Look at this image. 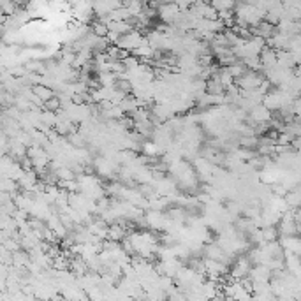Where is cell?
<instances>
[{"mask_svg":"<svg viewBox=\"0 0 301 301\" xmlns=\"http://www.w3.org/2000/svg\"><path fill=\"white\" fill-rule=\"evenodd\" d=\"M259 58H261V65H263L264 71L273 69V67L278 65V51L266 44V46L263 48V51H261Z\"/></svg>","mask_w":301,"mask_h":301,"instance_id":"cell-1","label":"cell"},{"mask_svg":"<svg viewBox=\"0 0 301 301\" xmlns=\"http://www.w3.org/2000/svg\"><path fill=\"white\" fill-rule=\"evenodd\" d=\"M250 28H252V32H254V35H259V37L266 39V41H268V39H271L275 34L278 32L277 25L269 23L268 19H261V21L255 25V27H250Z\"/></svg>","mask_w":301,"mask_h":301,"instance_id":"cell-2","label":"cell"},{"mask_svg":"<svg viewBox=\"0 0 301 301\" xmlns=\"http://www.w3.org/2000/svg\"><path fill=\"white\" fill-rule=\"evenodd\" d=\"M34 93L37 95L39 99H41L42 102H46V101H50L51 97H55V92L51 90L48 85H44V83H39V85H34Z\"/></svg>","mask_w":301,"mask_h":301,"instance_id":"cell-3","label":"cell"},{"mask_svg":"<svg viewBox=\"0 0 301 301\" xmlns=\"http://www.w3.org/2000/svg\"><path fill=\"white\" fill-rule=\"evenodd\" d=\"M206 92L212 93V95H222V93H226V87L220 83L218 78H210L206 81Z\"/></svg>","mask_w":301,"mask_h":301,"instance_id":"cell-4","label":"cell"},{"mask_svg":"<svg viewBox=\"0 0 301 301\" xmlns=\"http://www.w3.org/2000/svg\"><path fill=\"white\" fill-rule=\"evenodd\" d=\"M44 109L46 111H53V113H58L62 109V101L58 95H55V97H51L50 101L44 102Z\"/></svg>","mask_w":301,"mask_h":301,"instance_id":"cell-5","label":"cell"},{"mask_svg":"<svg viewBox=\"0 0 301 301\" xmlns=\"http://www.w3.org/2000/svg\"><path fill=\"white\" fill-rule=\"evenodd\" d=\"M212 5H213L217 11H226V9H234L236 5V0H212Z\"/></svg>","mask_w":301,"mask_h":301,"instance_id":"cell-6","label":"cell"},{"mask_svg":"<svg viewBox=\"0 0 301 301\" xmlns=\"http://www.w3.org/2000/svg\"><path fill=\"white\" fill-rule=\"evenodd\" d=\"M285 203H287L291 208L301 206V192H287V194H285Z\"/></svg>","mask_w":301,"mask_h":301,"instance_id":"cell-7","label":"cell"},{"mask_svg":"<svg viewBox=\"0 0 301 301\" xmlns=\"http://www.w3.org/2000/svg\"><path fill=\"white\" fill-rule=\"evenodd\" d=\"M280 236V231H277V227H266L263 231V238H264V241H277V238Z\"/></svg>","mask_w":301,"mask_h":301,"instance_id":"cell-8","label":"cell"},{"mask_svg":"<svg viewBox=\"0 0 301 301\" xmlns=\"http://www.w3.org/2000/svg\"><path fill=\"white\" fill-rule=\"evenodd\" d=\"M141 152L144 153V155H148V157H155L159 153V146L155 143H152V141H144L143 143V150Z\"/></svg>","mask_w":301,"mask_h":301,"instance_id":"cell-9","label":"cell"},{"mask_svg":"<svg viewBox=\"0 0 301 301\" xmlns=\"http://www.w3.org/2000/svg\"><path fill=\"white\" fill-rule=\"evenodd\" d=\"M294 220H296L298 224H301V206H298V208L294 210Z\"/></svg>","mask_w":301,"mask_h":301,"instance_id":"cell-10","label":"cell"},{"mask_svg":"<svg viewBox=\"0 0 301 301\" xmlns=\"http://www.w3.org/2000/svg\"><path fill=\"white\" fill-rule=\"evenodd\" d=\"M203 2H208V4H212V0H203Z\"/></svg>","mask_w":301,"mask_h":301,"instance_id":"cell-11","label":"cell"}]
</instances>
